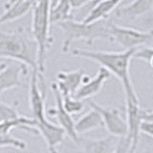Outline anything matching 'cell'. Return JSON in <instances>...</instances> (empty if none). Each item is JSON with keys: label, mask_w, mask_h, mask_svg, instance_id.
Here are the masks:
<instances>
[{"label": "cell", "mask_w": 153, "mask_h": 153, "mask_svg": "<svg viewBox=\"0 0 153 153\" xmlns=\"http://www.w3.org/2000/svg\"><path fill=\"white\" fill-rule=\"evenodd\" d=\"M72 8L68 0H59L50 9V23L56 24L73 19L72 17Z\"/></svg>", "instance_id": "18"}, {"label": "cell", "mask_w": 153, "mask_h": 153, "mask_svg": "<svg viewBox=\"0 0 153 153\" xmlns=\"http://www.w3.org/2000/svg\"><path fill=\"white\" fill-rule=\"evenodd\" d=\"M123 1V0H103L95 5L81 21L83 23H92L102 19H107L109 14L116 11V9Z\"/></svg>", "instance_id": "14"}, {"label": "cell", "mask_w": 153, "mask_h": 153, "mask_svg": "<svg viewBox=\"0 0 153 153\" xmlns=\"http://www.w3.org/2000/svg\"><path fill=\"white\" fill-rule=\"evenodd\" d=\"M123 86L124 95H126V120L127 124L126 136L131 141V152L135 153L139 143L140 123L142 122L141 107L139 105V99L132 82L124 84Z\"/></svg>", "instance_id": "5"}, {"label": "cell", "mask_w": 153, "mask_h": 153, "mask_svg": "<svg viewBox=\"0 0 153 153\" xmlns=\"http://www.w3.org/2000/svg\"><path fill=\"white\" fill-rule=\"evenodd\" d=\"M20 1H22V0H8V1L5 3V5H4V8H5V10H7L8 8H10L11 6H13V4H16V3H17V2H20Z\"/></svg>", "instance_id": "26"}, {"label": "cell", "mask_w": 153, "mask_h": 153, "mask_svg": "<svg viewBox=\"0 0 153 153\" xmlns=\"http://www.w3.org/2000/svg\"><path fill=\"white\" fill-rule=\"evenodd\" d=\"M102 1H103V0H93V1L92 2H91L90 4H88L87 5V6H86L85 8H87V10H88V12L90 11V10L91 9H92L94 6H95V5H97L98 3H100V2H102Z\"/></svg>", "instance_id": "27"}, {"label": "cell", "mask_w": 153, "mask_h": 153, "mask_svg": "<svg viewBox=\"0 0 153 153\" xmlns=\"http://www.w3.org/2000/svg\"><path fill=\"white\" fill-rule=\"evenodd\" d=\"M135 49L121 51V52H106V51H89L83 49H72L70 54L74 56L83 57L99 63L107 70L110 75L113 74L121 81L122 84L132 82L129 74V64ZM68 52V53H69Z\"/></svg>", "instance_id": "3"}, {"label": "cell", "mask_w": 153, "mask_h": 153, "mask_svg": "<svg viewBox=\"0 0 153 153\" xmlns=\"http://www.w3.org/2000/svg\"><path fill=\"white\" fill-rule=\"evenodd\" d=\"M109 23L110 20L107 19L92 23H83L82 21H75L74 19H70L55 24L64 33L62 52L68 53L71 44L75 41L82 40L90 45L96 40L109 39Z\"/></svg>", "instance_id": "4"}, {"label": "cell", "mask_w": 153, "mask_h": 153, "mask_svg": "<svg viewBox=\"0 0 153 153\" xmlns=\"http://www.w3.org/2000/svg\"><path fill=\"white\" fill-rule=\"evenodd\" d=\"M51 0H36L32 9V37L37 46L38 76H44L47 53L53 45L50 23Z\"/></svg>", "instance_id": "2"}, {"label": "cell", "mask_w": 153, "mask_h": 153, "mask_svg": "<svg viewBox=\"0 0 153 153\" xmlns=\"http://www.w3.org/2000/svg\"><path fill=\"white\" fill-rule=\"evenodd\" d=\"M27 67L19 63L18 65L6 66L0 72V94L21 85V75H27Z\"/></svg>", "instance_id": "12"}, {"label": "cell", "mask_w": 153, "mask_h": 153, "mask_svg": "<svg viewBox=\"0 0 153 153\" xmlns=\"http://www.w3.org/2000/svg\"><path fill=\"white\" fill-rule=\"evenodd\" d=\"M132 57L146 61L151 68L152 67V59H153V49L150 46H141L135 49Z\"/></svg>", "instance_id": "22"}, {"label": "cell", "mask_w": 153, "mask_h": 153, "mask_svg": "<svg viewBox=\"0 0 153 153\" xmlns=\"http://www.w3.org/2000/svg\"><path fill=\"white\" fill-rule=\"evenodd\" d=\"M85 76L83 70L75 71H60L56 75V87L61 96H72L82 83V79Z\"/></svg>", "instance_id": "10"}, {"label": "cell", "mask_w": 153, "mask_h": 153, "mask_svg": "<svg viewBox=\"0 0 153 153\" xmlns=\"http://www.w3.org/2000/svg\"><path fill=\"white\" fill-rule=\"evenodd\" d=\"M151 32H143L137 29L120 26L112 21L109 23V39L121 46L123 51L136 49L152 40Z\"/></svg>", "instance_id": "6"}, {"label": "cell", "mask_w": 153, "mask_h": 153, "mask_svg": "<svg viewBox=\"0 0 153 153\" xmlns=\"http://www.w3.org/2000/svg\"><path fill=\"white\" fill-rule=\"evenodd\" d=\"M90 108L95 109L102 117L103 126L114 137H123L127 133V124L126 117L123 116L122 110L120 108L104 107L96 103L93 100H88Z\"/></svg>", "instance_id": "7"}, {"label": "cell", "mask_w": 153, "mask_h": 153, "mask_svg": "<svg viewBox=\"0 0 153 153\" xmlns=\"http://www.w3.org/2000/svg\"><path fill=\"white\" fill-rule=\"evenodd\" d=\"M0 59L18 61L37 72V46L35 40L23 30L13 33L0 31Z\"/></svg>", "instance_id": "1"}, {"label": "cell", "mask_w": 153, "mask_h": 153, "mask_svg": "<svg viewBox=\"0 0 153 153\" xmlns=\"http://www.w3.org/2000/svg\"><path fill=\"white\" fill-rule=\"evenodd\" d=\"M68 1L70 3L72 10H73V9H80L82 7H86L93 0H68Z\"/></svg>", "instance_id": "25"}, {"label": "cell", "mask_w": 153, "mask_h": 153, "mask_svg": "<svg viewBox=\"0 0 153 153\" xmlns=\"http://www.w3.org/2000/svg\"><path fill=\"white\" fill-rule=\"evenodd\" d=\"M153 7V0H134L126 6L117 8L115 14L120 18H137L150 12Z\"/></svg>", "instance_id": "13"}, {"label": "cell", "mask_w": 153, "mask_h": 153, "mask_svg": "<svg viewBox=\"0 0 153 153\" xmlns=\"http://www.w3.org/2000/svg\"><path fill=\"white\" fill-rule=\"evenodd\" d=\"M6 66H7L6 63H4V62H0V72H1L2 70H4Z\"/></svg>", "instance_id": "28"}, {"label": "cell", "mask_w": 153, "mask_h": 153, "mask_svg": "<svg viewBox=\"0 0 153 153\" xmlns=\"http://www.w3.org/2000/svg\"><path fill=\"white\" fill-rule=\"evenodd\" d=\"M36 0H22L20 2L13 4V6L5 10L0 16V24L13 22L25 16L27 13L32 12L33 4Z\"/></svg>", "instance_id": "17"}, {"label": "cell", "mask_w": 153, "mask_h": 153, "mask_svg": "<svg viewBox=\"0 0 153 153\" xmlns=\"http://www.w3.org/2000/svg\"><path fill=\"white\" fill-rule=\"evenodd\" d=\"M20 116L21 115L18 114L16 108L4 103L0 100V123L14 121Z\"/></svg>", "instance_id": "21"}, {"label": "cell", "mask_w": 153, "mask_h": 153, "mask_svg": "<svg viewBox=\"0 0 153 153\" xmlns=\"http://www.w3.org/2000/svg\"><path fill=\"white\" fill-rule=\"evenodd\" d=\"M118 142V138L108 136L100 139H89L82 143L84 153H113Z\"/></svg>", "instance_id": "15"}, {"label": "cell", "mask_w": 153, "mask_h": 153, "mask_svg": "<svg viewBox=\"0 0 153 153\" xmlns=\"http://www.w3.org/2000/svg\"><path fill=\"white\" fill-rule=\"evenodd\" d=\"M140 132L145 133L148 137H153V121H142L140 123Z\"/></svg>", "instance_id": "24"}, {"label": "cell", "mask_w": 153, "mask_h": 153, "mask_svg": "<svg viewBox=\"0 0 153 153\" xmlns=\"http://www.w3.org/2000/svg\"><path fill=\"white\" fill-rule=\"evenodd\" d=\"M36 129L38 131V134L41 135L45 140L49 153H59L57 146L61 143H63L66 136L63 129L57 124L51 123L50 121H48L42 126H37Z\"/></svg>", "instance_id": "11"}, {"label": "cell", "mask_w": 153, "mask_h": 153, "mask_svg": "<svg viewBox=\"0 0 153 153\" xmlns=\"http://www.w3.org/2000/svg\"><path fill=\"white\" fill-rule=\"evenodd\" d=\"M26 146L25 142L16 138L12 134H0V147H14L23 150Z\"/></svg>", "instance_id": "20"}, {"label": "cell", "mask_w": 153, "mask_h": 153, "mask_svg": "<svg viewBox=\"0 0 153 153\" xmlns=\"http://www.w3.org/2000/svg\"><path fill=\"white\" fill-rule=\"evenodd\" d=\"M103 126V123L100 115L96 111L95 109L91 108L88 112L83 114L78 121L75 122V131L76 133L85 134L90 131Z\"/></svg>", "instance_id": "16"}, {"label": "cell", "mask_w": 153, "mask_h": 153, "mask_svg": "<svg viewBox=\"0 0 153 153\" xmlns=\"http://www.w3.org/2000/svg\"><path fill=\"white\" fill-rule=\"evenodd\" d=\"M113 153H132L131 152V141L126 135L118 138V142Z\"/></svg>", "instance_id": "23"}, {"label": "cell", "mask_w": 153, "mask_h": 153, "mask_svg": "<svg viewBox=\"0 0 153 153\" xmlns=\"http://www.w3.org/2000/svg\"><path fill=\"white\" fill-rule=\"evenodd\" d=\"M109 78L110 73L102 67H100L96 76L92 79L85 75L82 79V83L76 90L74 98L79 100H84L97 95L102 90L104 83L106 82Z\"/></svg>", "instance_id": "9"}, {"label": "cell", "mask_w": 153, "mask_h": 153, "mask_svg": "<svg viewBox=\"0 0 153 153\" xmlns=\"http://www.w3.org/2000/svg\"><path fill=\"white\" fill-rule=\"evenodd\" d=\"M57 1H59V0H51V7H52V6H54V5H55Z\"/></svg>", "instance_id": "29"}, {"label": "cell", "mask_w": 153, "mask_h": 153, "mask_svg": "<svg viewBox=\"0 0 153 153\" xmlns=\"http://www.w3.org/2000/svg\"><path fill=\"white\" fill-rule=\"evenodd\" d=\"M1 13H0V16H1Z\"/></svg>", "instance_id": "30"}, {"label": "cell", "mask_w": 153, "mask_h": 153, "mask_svg": "<svg viewBox=\"0 0 153 153\" xmlns=\"http://www.w3.org/2000/svg\"><path fill=\"white\" fill-rule=\"evenodd\" d=\"M62 105L70 115L79 114L84 109V102L72 96H61Z\"/></svg>", "instance_id": "19"}, {"label": "cell", "mask_w": 153, "mask_h": 153, "mask_svg": "<svg viewBox=\"0 0 153 153\" xmlns=\"http://www.w3.org/2000/svg\"><path fill=\"white\" fill-rule=\"evenodd\" d=\"M51 89L53 93L55 95L56 99V108H51L48 111V114L51 116H55L59 123V126L65 131V134L69 136L72 141L75 143H79V137L75 131V121L72 118V115H70L68 112L64 109L62 105V98L61 94L59 93V89L56 87V82H53L51 84Z\"/></svg>", "instance_id": "8"}]
</instances>
